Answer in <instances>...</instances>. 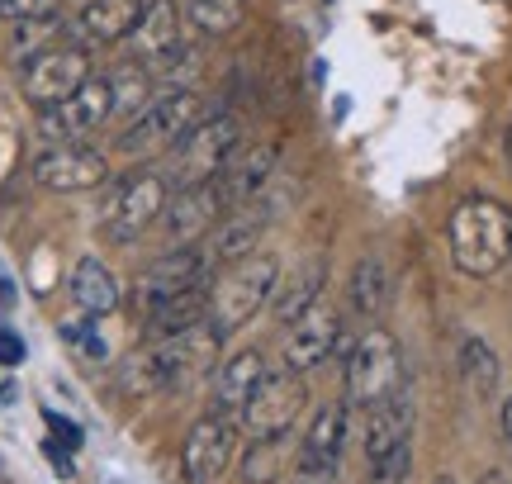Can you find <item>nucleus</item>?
Wrapping results in <instances>:
<instances>
[{"label": "nucleus", "instance_id": "23", "mask_svg": "<svg viewBox=\"0 0 512 484\" xmlns=\"http://www.w3.org/2000/svg\"><path fill=\"white\" fill-rule=\"evenodd\" d=\"M204 318H209V290H190V295L162 299V304L143 309V333L152 342H162V337H181L190 328H200Z\"/></svg>", "mask_w": 512, "mask_h": 484}, {"label": "nucleus", "instance_id": "22", "mask_svg": "<svg viewBox=\"0 0 512 484\" xmlns=\"http://www.w3.org/2000/svg\"><path fill=\"white\" fill-rule=\"evenodd\" d=\"M323 280H328V261H323V257L304 261L294 276L280 280V285H275V295H271V304H266L275 323H285V328H290V323H299V318H304L313 304L323 299Z\"/></svg>", "mask_w": 512, "mask_h": 484}, {"label": "nucleus", "instance_id": "20", "mask_svg": "<svg viewBox=\"0 0 512 484\" xmlns=\"http://www.w3.org/2000/svg\"><path fill=\"white\" fill-rule=\"evenodd\" d=\"M266 375H271V366H266V356L256 352V347L233 352L219 366V375H214V399H209V409L228 413V418H242V409L252 404V394L261 390Z\"/></svg>", "mask_w": 512, "mask_h": 484}, {"label": "nucleus", "instance_id": "37", "mask_svg": "<svg viewBox=\"0 0 512 484\" xmlns=\"http://www.w3.org/2000/svg\"><path fill=\"white\" fill-rule=\"evenodd\" d=\"M432 484H460V480H456V475H437V480H432Z\"/></svg>", "mask_w": 512, "mask_h": 484}, {"label": "nucleus", "instance_id": "30", "mask_svg": "<svg viewBox=\"0 0 512 484\" xmlns=\"http://www.w3.org/2000/svg\"><path fill=\"white\" fill-rule=\"evenodd\" d=\"M285 466V442H252L242 456V480L247 484H271Z\"/></svg>", "mask_w": 512, "mask_h": 484}, {"label": "nucleus", "instance_id": "24", "mask_svg": "<svg viewBox=\"0 0 512 484\" xmlns=\"http://www.w3.org/2000/svg\"><path fill=\"white\" fill-rule=\"evenodd\" d=\"M72 299L81 304V314L91 318H105L119 309V280H114V271L105 266L100 257H81L72 271Z\"/></svg>", "mask_w": 512, "mask_h": 484}, {"label": "nucleus", "instance_id": "10", "mask_svg": "<svg viewBox=\"0 0 512 484\" xmlns=\"http://www.w3.org/2000/svg\"><path fill=\"white\" fill-rule=\"evenodd\" d=\"M91 53L76 48V43H53L43 53L29 57L24 67V100L38 105V110H53L62 100H72L86 81H91Z\"/></svg>", "mask_w": 512, "mask_h": 484}, {"label": "nucleus", "instance_id": "5", "mask_svg": "<svg viewBox=\"0 0 512 484\" xmlns=\"http://www.w3.org/2000/svg\"><path fill=\"white\" fill-rule=\"evenodd\" d=\"M242 148V119L238 114H209L204 124L185 133L176 148L166 152V186H209V181H219L223 167H228V157Z\"/></svg>", "mask_w": 512, "mask_h": 484}, {"label": "nucleus", "instance_id": "33", "mask_svg": "<svg viewBox=\"0 0 512 484\" xmlns=\"http://www.w3.org/2000/svg\"><path fill=\"white\" fill-rule=\"evenodd\" d=\"M19 361H24V337L0 328V366H19Z\"/></svg>", "mask_w": 512, "mask_h": 484}, {"label": "nucleus", "instance_id": "27", "mask_svg": "<svg viewBox=\"0 0 512 484\" xmlns=\"http://www.w3.org/2000/svg\"><path fill=\"white\" fill-rule=\"evenodd\" d=\"M498 375H503V366H498L494 347L484 337H465L460 342V380H465V390L475 394V399H494Z\"/></svg>", "mask_w": 512, "mask_h": 484}, {"label": "nucleus", "instance_id": "6", "mask_svg": "<svg viewBox=\"0 0 512 484\" xmlns=\"http://www.w3.org/2000/svg\"><path fill=\"white\" fill-rule=\"evenodd\" d=\"M166 200H171V186H166L162 171H128V176H110V190H105V205H100V233L105 242H138L147 228L162 219Z\"/></svg>", "mask_w": 512, "mask_h": 484}, {"label": "nucleus", "instance_id": "2", "mask_svg": "<svg viewBox=\"0 0 512 484\" xmlns=\"http://www.w3.org/2000/svg\"><path fill=\"white\" fill-rule=\"evenodd\" d=\"M446 242H451V261L465 276H498L512 257V209L494 195H470L451 209Z\"/></svg>", "mask_w": 512, "mask_h": 484}, {"label": "nucleus", "instance_id": "8", "mask_svg": "<svg viewBox=\"0 0 512 484\" xmlns=\"http://www.w3.org/2000/svg\"><path fill=\"white\" fill-rule=\"evenodd\" d=\"M309 409V390H304V375L294 371H271L261 380V390L252 394V404L242 409V432L252 442H285L290 428L299 423V413Z\"/></svg>", "mask_w": 512, "mask_h": 484}, {"label": "nucleus", "instance_id": "34", "mask_svg": "<svg viewBox=\"0 0 512 484\" xmlns=\"http://www.w3.org/2000/svg\"><path fill=\"white\" fill-rule=\"evenodd\" d=\"M43 418H48V428L57 432V437H62V442H67V447H81V428H76L72 418H62V413H43Z\"/></svg>", "mask_w": 512, "mask_h": 484}, {"label": "nucleus", "instance_id": "26", "mask_svg": "<svg viewBox=\"0 0 512 484\" xmlns=\"http://www.w3.org/2000/svg\"><path fill=\"white\" fill-rule=\"evenodd\" d=\"M384 299H389V271H384V261L361 257L351 266V280H347V309L370 323V318L384 314Z\"/></svg>", "mask_w": 512, "mask_h": 484}, {"label": "nucleus", "instance_id": "32", "mask_svg": "<svg viewBox=\"0 0 512 484\" xmlns=\"http://www.w3.org/2000/svg\"><path fill=\"white\" fill-rule=\"evenodd\" d=\"M342 461H313V456H294L290 484H337Z\"/></svg>", "mask_w": 512, "mask_h": 484}, {"label": "nucleus", "instance_id": "25", "mask_svg": "<svg viewBox=\"0 0 512 484\" xmlns=\"http://www.w3.org/2000/svg\"><path fill=\"white\" fill-rule=\"evenodd\" d=\"M342 451H347V404H323L309 418V432L299 437V456L342 461Z\"/></svg>", "mask_w": 512, "mask_h": 484}, {"label": "nucleus", "instance_id": "14", "mask_svg": "<svg viewBox=\"0 0 512 484\" xmlns=\"http://www.w3.org/2000/svg\"><path fill=\"white\" fill-rule=\"evenodd\" d=\"M223 214H228V205H223V195H219V181H209V186L176 190V195L166 200L157 224H162L166 247H200V242L219 228Z\"/></svg>", "mask_w": 512, "mask_h": 484}, {"label": "nucleus", "instance_id": "7", "mask_svg": "<svg viewBox=\"0 0 512 484\" xmlns=\"http://www.w3.org/2000/svg\"><path fill=\"white\" fill-rule=\"evenodd\" d=\"M399 390H408V385H403V356L394 333H384V328L361 333L347 352V399L361 409H375Z\"/></svg>", "mask_w": 512, "mask_h": 484}, {"label": "nucleus", "instance_id": "31", "mask_svg": "<svg viewBox=\"0 0 512 484\" xmlns=\"http://www.w3.org/2000/svg\"><path fill=\"white\" fill-rule=\"evenodd\" d=\"M72 0H0V15L10 24H48L67 10Z\"/></svg>", "mask_w": 512, "mask_h": 484}, {"label": "nucleus", "instance_id": "28", "mask_svg": "<svg viewBox=\"0 0 512 484\" xmlns=\"http://www.w3.org/2000/svg\"><path fill=\"white\" fill-rule=\"evenodd\" d=\"M185 19L200 34H233L247 19V0H185Z\"/></svg>", "mask_w": 512, "mask_h": 484}, {"label": "nucleus", "instance_id": "16", "mask_svg": "<svg viewBox=\"0 0 512 484\" xmlns=\"http://www.w3.org/2000/svg\"><path fill=\"white\" fill-rule=\"evenodd\" d=\"M124 43H128V62L152 67V72H162V67H171V62H181V53H190V48H185L176 0H147L138 29H133Z\"/></svg>", "mask_w": 512, "mask_h": 484}, {"label": "nucleus", "instance_id": "11", "mask_svg": "<svg viewBox=\"0 0 512 484\" xmlns=\"http://www.w3.org/2000/svg\"><path fill=\"white\" fill-rule=\"evenodd\" d=\"M209 271H214L209 247H166L138 276V309H152V304L190 295V290H209Z\"/></svg>", "mask_w": 512, "mask_h": 484}, {"label": "nucleus", "instance_id": "36", "mask_svg": "<svg viewBox=\"0 0 512 484\" xmlns=\"http://www.w3.org/2000/svg\"><path fill=\"white\" fill-rule=\"evenodd\" d=\"M479 484H508V475H498V470H489V475H484Z\"/></svg>", "mask_w": 512, "mask_h": 484}, {"label": "nucleus", "instance_id": "4", "mask_svg": "<svg viewBox=\"0 0 512 484\" xmlns=\"http://www.w3.org/2000/svg\"><path fill=\"white\" fill-rule=\"evenodd\" d=\"M209 100H204L195 86H185V91H166L162 100H152L138 119H128L119 138H114V148L124 152V157H166V152L181 143L185 133L204 124L209 119Z\"/></svg>", "mask_w": 512, "mask_h": 484}, {"label": "nucleus", "instance_id": "13", "mask_svg": "<svg viewBox=\"0 0 512 484\" xmlns=\"http://www.w3.org/2000/svg\"><path fill=\"white\" fill-rule=\"evenodd\" d=\"M29 171H34L38 186L57 190V195H76V190L110 186V157H105V152H95V148H86V143H57V148H43Z\"/></svg>", "mask_w": 512, "mask_h": 484}, {"label": "nucleus", "instance_id": "12", "mask_svg": "<svg viewBox=\"0 0 512 484\" xmlns=\"http://www.w3.org/2000/svg\"><path fill=\"white\" fill-rule=\"evenodd\" d=\"M337 352H351V342H342V314L318 299L299 323H290L285 347H280V366L294 371V375H309Z\"/></svg>", "mask_w": 512, "mask_h": 484}, {"label": "nucleus", "instance_id": "18", "mask_svg": "<svg viewBox=\"0 0 512 484\" xmlns=\"http://www.w3.org/2000/svg\"><path fill=\"white\" fill-rule=\"evenodd\" d=\"M147 0H86L72 19H67V38L62 43H76V48H110V43H124L138 19H143Z\"/></svg>", "mask_w": 512, "mask_h": 484}, {"label": "nucleus", "instance_id": "29", "mask_svg": "<svg viewBox=\"0 0 512 484\" xmlns=\"http://www.w3.org/2000/svg\"><path fill=\"white\" fill-rule=\"evenodd\" d=\"M110 81H114V114L138 119V114L147 110L143 100H147V91H152V72H147V67H138V62H128V67H119Z\"/></svg>", "mask_w": 512, "mask_h": 484}, {"label": "nucleus", "instance_id": "3", "mask_svg": "<svg viewBox=\"0 0 512 484\" xmlns=\"http://www.w3.org/2000/svg\"><path fill=\"white\" fill-rule=\"evenodd\" d=\"M275 285H280V261L275 257H247V261H238V266H228L214 285H209V328H214V337H233V333H242L247 323H252L266 304H271V295H275Z\"/></svg>", "mask_w": 512, "mask_h": 484}, {"label": "nucleus", "instance_id": "15", "mask_svg": "<svg viewBox=\"0 0 512 484\" xmlns=\"http://www.w3.org/2000/svg\"><path fill=\"white\" fill-rule=\"evenodd\" d=\"M233 437H238V418L228 413H204L195 428L185 432L181 447V480L185 484H214L233 461Z\"/></svg>", "mask_w": 512, "mask_h": 484}, {"label": "nucleus", "instance_id": "9", "mask_svg": "<svg viewBox=\"0 0 512 484\" xmlns=\"http://www.w3.org/2000/svg\"><path fill=\"white\" fill-rule=\"evenodd\" d=\"M114 119V81L110 76H91L72 100H62L53 110H38V133L48 138V148L57 143H86Z\"/></svg>", "mask_w": 512, "mask_h": 484}, {"label": "nucleus", "instance_id": "21", "mask_svg": "<svg viewBox=\"0 0 512 484\" xmlns=\"http://www.w3.org/2000/svg\"><path fill=\"white\" fill-rule=\"evenodd\" d=\"M399 447H413V399L408 390L389 394L384 404L366 409V461H384L394 456Z\"/></svg>", "mask_w": 512, "mask_h": 484}, {"label": "nucleus", "instance_id": "19", "mask_svg": "<svg viewBox=\"0 0 512 484\" xmlns=\"http://www.w3.org/2000/svg\"><path fill=\"white\" fill-rule=\"evenodd\" d=\"M280 167V143H252V148H238L228 157V167L219 176V195L228 209L247 205L256 195L271 190V176Z\"/></svg>", "mask_w": 512, "mask_h": 484}, {"label": "nucleus", "instance_id": "1", "mask_svg": "<svg viewBox=\"0 0 512 484\" xmlns=\"http://www.w3.org/2000/svg\"><path fill=\"white\" fill-rule=\"evenodd\" d=\"M214 352H219V337H214L209 323H200V328H190V333H181V337H162V342L133 352L124 366H119V390L133 394V399H152V394L181 390V385H190V380L209 366Z\"/></svg>", "mask_w": 512, "mask_h": 484}, {"label": "nucleus", "instance_id": "35", "mask_svg": "<svg viewBox=\"0 0 512 484\" xmlns=\"http://www.w3.org/2000/svg\"><path fill=\"white\" fill-rule=\"evenodd\" d=\"M498 418H503V437H508V442H512V394H508V399H503V413H498Z\"/></svg>", "mask_w": 512, "mask_h": 484}, {"label": "nucleus", "instance_id": "17", "mask_svg": "<svg viewBox=\"0 0 512 484\" xmlns=\"http://www.w3.org/2000/svg\"><path fill=\"white\" fill-rule=\"evenodd\" d=\"M275 214H280V205H275L271 190L256 195V200H247V205H238V209H228L219 219V228L209 233V257H214V266H238V261L252 257L256 238L275 224Z\"/></svg>", "mask_w": 512, "mask_h": 484}]
</instances>
